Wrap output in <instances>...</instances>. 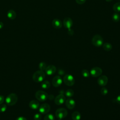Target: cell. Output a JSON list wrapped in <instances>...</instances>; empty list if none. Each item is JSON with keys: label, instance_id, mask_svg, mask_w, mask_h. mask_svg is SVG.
Listing matches in <instances>:
<instances>
[{"label": "cell", "instance_id": "4316f807", "mask_svg": "<svg viewBox=\"0 0 120 120\" xmlns=\"http://www.w3.org/2000/svg\"><path fill=\"white\" fill-rule=\"evenodd\" d=\"M7 109V105L5 104H2L0 105V112H3L6 111Z\"/></svg>", "mask_w": 120, "mask_h": 120}, {"label": "cell", "instance_id": "74e56055", "mask_svg": "<svg viewBox=\"0 0 120 120\" xmlns=\"http://www.w3.org/2000/svg\"><path fill=\"white\" fill-rule=\"evenodd\" d=\"M59 120H61V119H59Z\"/></svg>", "mask_w": 120, "mask_h": 120}, {"label": "cell", "instance_id": "52a82bcc", "mask_svg": "<svg viewBox=\"0 0 120 120\" xmlns=\"http://www.w3.org/2000/svg\"><path fill=\"white\" fill-rule=\"evenodd\" d=\"M50 110V106L47 103H44L39 107V111L43 114H47Z\"/></svg>", "mask_w": 120, "mask_h": 120}, {"label": "cell", "instance_id": "8992f818", "mask_svg": "<svg viewBox=\"0 0 120 120\" xmlns=\"http://www.w3.org/2000/svg\"><path fill=\"white\" fill-rule=\"evenodd\" d=\"M68 115L67 110L63 108L58 109L55 112V116L59 119H62L66 117Z\"/></svg>", "mask_w": 120, "mask_h": 120}, {"label": "cell", "instance_id": "f35d334b", "mask_svg": "<svg viewBox=\"0 0 120 120\" xmlns=\"http://www.w3.org/2000/svg\"><path fill=\"white\" fill-rule=\"evenodd\" d=\"M119 0V1H120V0Z\"/></svg>", "mask_w": 120, "mask_h": 120}, {"label": "cell", "instance_id": "d6a6232c", "mask_svg": "<svg viewBox=\"0 0 120 120\" xmlns=\"http://www.w3.org/2000/svg\"><path fill=\"white\" fill-rule=\"evenodd\" d=\"M16 120H27L26 119V118H25V117H22V116H20V117H18Z\"/></svg>", "mask_w": 120, "mask_h": 120}, {"label": "cell", "instance_id": "4fadbf2b", "mask_svg": "<svg viewBox=\"0 0 120 120\" xmlns=\"http://www.w3.org/2000/svg\"><path fill=\"white\" fill-rule=\"evenodd\" d=\"M66 106L69 109H73L75 106V102L72 98H68L65 101Z\"/></svg>", "mask_w": 120, "mask_h": 120}, {"label": "cell", "instance_id": "9c48e42d", "mask_svg": "<svg viewBox=\"0 0 120 120\" xmlns=\"http://www.w3.org/2000/svg\"><path fill=\"white\" fill-rule=\"evenodd\" d=\"M66 101V98L63 94H60L57 95L54 99V102L57 105H60L63 104Z\"/></svg>", "mask_w": 120, "mask_h": 120}, {"label": "cell", "instance_id": "8fae6325", "mask_svg": "<svg viewBox=\"0 0 120 120\" xmlns=\"http://www.w3.org/2000/svg\"><path fill=\"white\" fill-rule=\"evenodd\" d=\"M108 82V78L106 75H103L100 76L98 79V83L101 86H105Z\"/></svg>", "mask_w": 120, "mask_h": 120}, {"label": "cell", "instance_id": "30bf717a", "mask_svg": "<svg viewBox=\"0 0 120 120\" xmlns=\"http://www.w3.org/2000/svg\"><path fill=\"white\" fill-rule=\"evenodd\" d=\"M52 84L55 87H58L60 86L62 83V80L61 78L59 76L57 75L53 77L52 80Z\"/></svg>", "mask_w": 120, "mask_h": 120}, {"label": "cell", "instance_id": "cb8c5ba5", "mask_svg": "<svg viewBox=\"0 0 120 120\" xmlns=\"http://www.w3.org/2000/svg\"><path fill=\"white\" fill-rule=\"evenodd\" d=\"M44 120H54V116L52 114H47L44 117Z\"/></svg>", "mask_w": 120, "mask_h": 120}, {"label": "cell", "instance_id": "1f68e13d", "mask_svg": "<svg viewBox=\"0 0 120 120\" xmlns=\"http://www.w3.org/2000/svg\"><path fill=\"white\" fill-rule=\"evenodd\" d=\"M4 101V97L2 95H0V105L2 104Z\"/></svg>", "mask_w": 120, "mask_h": 120}, {"label": "cell", "instance_id": "7a4b0ae2", "mask_svg": "<svg viewBox=\"0 0 120 120\" xmlns=\"http://www.w3.org/2000/svg\"><path fill=\"white\" fill-rule=\"evenodd\" d=\"M18 100V97L16 94H9L6 98V102L8 105L12 106L15 105Z\"/></svg>", "mask_w": 120, "mask_h": 120}, {"label": "cell", "instance_id": "d6986e66", "mask_svg": "<svg viewBox=\"0 0 120 120\" xmlns=\"http://www.w3.org/2000/svg\"><path fill=\"white\" fill-rule=\"evenodd\" d=\"M103 48L106 51H110L112 49V45L109 43H105L103 44Z\"/></svg>", "mask_w": 120, "mask_h": 120}, {"label": "cell", "instance_id": "8d00e7d4", "mask_svg": "<svg viewBox=\"0 0 120 120\" xmlns=\"http://www.w3.org/2000/svg\"><path fill=\"white\" fill-rule=\"evenodd\" d=\"M105 0L107 2H110V1H111L112 0Z\"/></svg>", "mask_w": 120, "mask_h": 120}, {"label": "cell", "instance_id": "5bb4252c", "mask_svg": "<svg viewBox=\"0 0 120 120\" xmlns=\"http://www.w3.org/2000/svg\"><path fill=\"white\" fill-rule=\"evenodd\" d=\"M56 70V67L53 65H49L47 66L45 69V71L46 74L47 75H53Z\"/></svg>", "mask_w": 120, "mask_h": 120}, {"label": "cell", "instance_id": "277c9868", "mask_svg": "<svg viewBox=\"0 0 120 120\" xmlns=\"http://www.w3.org/2000/svg\"><path fill=\"white\" fill-rule=\"evenodd\" d=\"M48 94L43 90H38L35 94L36 98L39 101L43 102L45 101L48 98Z\"/></svg>", "mask_w": 120, "mask_h": 120}, {"label": "cell", "instance_id": "4dcf8cb0", "mask_svg": "<svg viewBox=\"0 0 120 120\" xmlns=\"http://www.w3.org/2000/svg\"><path fill=\"white\" fill-rule=\"evenodd\" d=\"M58 73L59 75H63L64 74L65 72H64V70L63 69H59L58 70Z\"/></svg>", "mask_w": 120, "mask_h": 120}, {"label": "cell", "instance_id": "5b68a950", "mask_svg": "<svg viewBox=\"0 0 120 120\" xmlns=\"http://www.w3.org/2000/svg\"><path fill=\"white\" fill-rule=\"evenodd\" d=\"M63 81L65 84L68 86H73L75 82L74 77L69 74H67L64 76Z\"/></svg>", "mask_w": 120, "mask_h": 120}, {"label": "cell", "instance_id": "484cf974", "mask_svg": "<svg viewBox=\"0 0 120 120\" xmlns=\"http://www.w3.org/2000/svg\"><path fill=\"white\" fill-rule=\"evenodd\" d=\"M82 75L84 77H88L90 75V73L87 69H83L82 71Z\"/></svg>", "mask_w": 120, "mask_h": 120}, {"label": "cell", "instance_id": "44dd1931", "mask_svg": "<svg viewBox=\"0 0 120 120\" xmlns=\"http://www.w3.org/2000/svg\"><path fill=\"white\" fill-rule=\"evenodd\" d=\"M113 10L115 12H120V2H118L114 4L113 6Z\"/></svg>", "mask_w": 120, "mask_h": 120}, {"label": "cell", "instance_id": "ffe728a7", "mask_svg": "<svg viewBox=\"0 0 120 120\" xmlns=\"http://www.w3.org/2000/svg\"><path fill=\"white\" fill-rule=\"evenodd\" d=\"M50 87V83L48 81H44L41 83V87L44 89H47Z\"/></svg>", "mask_w": 120, "mask_h": 120}, {"label": "cell", "instance_id": "2e32d148", "mask_svg": "<svg viewBox=\"0 0 120 120\" xmlns=\"http://www.w3.org/2000/svg\"><path fill=\"white\" fill-rule=\"evenodd\" d=\"M29 107L31 108L32 109L36 110L39 108V102L36 100H31L29 103Z\"/></svg>", "mask_w": 120, "mask_h": 120}, {"label": "cell", "instance_id": "ac0fdd59", "mask_svg": "<svg viewBox=\"0 0 120 120\" xmlns=\"http://www.w3.org/2000/svg\"><path fill=\"white\" fill-rule=\"evenodd\" d=\"M81 116L79 112L77 111L74 112L72 114V118L73 120H80Z\"/></svg>", "mask_w": 120, "mask_h": 120}, {"label": "cell", "instance_id": "f1b7e54d", "mask_svg": "<svg viewBox=\"0 0 120 120\" xmlns=\"http://www.w3.org/2000/svg\"><path fill=\"white\" fill-rule=\"evenodd\" d=\"M101 93L102 95H104V96H105L106 95L107 93H108V90L107 89L105 88V87H103L101 89Z\"/></svg>", "mask_w": 120, "mask_h": 120}, {"label": "cell", "instance_id": "836d02e7", "mask_svg": "<svg viewBox=\"0 0 120 120\" xmlns=\"http://www.w3.org/2000/svg\"><path fill=\"white\" fill-rule=\"evenodd\" d=\"M116 102H117L118 103H119V104H120V95H119V96L117 97V98H116Z\"/></svg>", "mask_w": 120, "mask_h": 120}, {"label": "cell", "instance_id": "d4e9b609", "mask_svg": "<svg viewBox=\"0 0 120 120\" xmlns=\"http://www.w3.org/2000/svg\"><path fill=\"white\" fill-rule=\"evenodd\" d=\"M47 67L46 64L44 62H41L39 64V68L40 69V70L43 71L45 70Z\"/></svg>", "mask_w": 120, "mask_h": 120}, {"label": "cell", "instance_id": "6da1fadb", "mask_svg": "<svg viewBox=\"0 0 120 120\" xmlns=\"http://www.w3.org/2000/svg\"><path fill=\"white\" fill-rule=\"evenodd\" d=\"M45 78V74L42 70H38L35 72L32 76L33 81L37 82H42Z\"/></svg>", "mask_w": 120, "mask_h": 120}, {"label": "cell", "instance_id": "83f0119b", "mask_svg": "<svg viewBox=\"0 0 120 120\" xmlns=\"http://www.w3.org/2000/svg\"><path fill=\"white\" fill-rule=\"evenodd\" d=\"M34 120H40L42 118V116L41 115L40 113H36L34 115Z\"/></svg>", "mask_w": 120, "mask_h": 120}, {"label": "cell", "instance_id": "f546056e", "mask_svg": "<svg viewBox=\"0 0 120 120\" xmlns=\"http://www.w3.org/2000/svg\"><path fill=\"white\" fill-rule=\"evenodd\" d=\"M86 0H75V1L79 4H82L85 2Z\"/></svg>", "mask_w": 120, "mask_h": 120}, {"label": "cell", "instance_id": "ba28073f", "mask_svg": "<svg viewBox=\"0 0 120 120\" xmlns=\"http://www.w3.org/2000/svg\"><path fill=\"white\" fill-rule=\"evenodd\" d=\"M102 73V70L99 67H94L91 69L90 74L91 75L94 77L100 76Z\"/></svg>", "mask_w": 120, "mask_h": 120}, {"label": "cell", "instance_id": "9a60e30c", "mask_svg": "<svg viewBox=\"0 0 120 120\" xmlns=\"http://www.w3.org/2000/svg\"><path fill=\"white\" fill-rule=\"evenodd\" d=\"M52 26L56 29H60L61 28L62 24L60 20L58 19H54L52 21Z\"/></svg>", "mask_w": 120, "mask_h": 120}, {"label": "cell", "instance_id": "3957f363", "mask_svg": "<svg viewBox=\"0 0 120 120\" xmlns=\"http://www.w3.org/2000/svg\"><path fill=\"white\" fill-rule=\"evenodd\" d=\"M92 44L95 46L99 47L103 44V39L99 35H95L93 36L91 40Z\"/></svg>", "mask_w": 120, "mask_h": 120}, {"label": "cell", "instance_id": "7c38bea8", "mask_svg": "<svg viewBox=\"0 0 120 120\" xmlns=\"http://www.w3.org/2000/svg\"><path fill=\"white\" fill-rule=\"evenodd\" d=\"M63 25L64 27L69 30L71 29V27L73 25L72 20L69 17L65 18L63 20Z\"/></svg>", "mask_w": 120, "mask_h": 120}, {"label": "cell", "instance_id": "e0dca14e", "mask_svg": "<svg viewBox=\"0 0 120 120\" xmlns=\"http://www.w3.org/2000/svg\"><path fill=\"white\" fill-rule=\"evenodd\" d=\"M16 16V14L15 12L12 9L9 10L7 13V16L11 20H14Z\"/></svg>", "mask_w": 120, "mask_h": 120}, {"label": "cell", "instance_id": "7402d4cb", "mask_svg": "<svg viewBox=\"0 0 120 120\" xmlns=\"http://www.w3.org/2000/svg\"><path fill=\"white\" fill-rule=\"evenodd\" d=\"M74 92L72 89H68L65 91V95L67 97H71L74 95Z\"/></svg>", "mask_w": 120, "mask_h": 120}, {"label": "cell", "instance_id": "e575fe53", "mask_svg": "<svg viewBox=\"0 0 120 120\" xmlns=\"http://www.w3.org/2000/svg\"><path fill=\"white\" fill-rule=\"evenodd\" d=\"M48 98H49V99L50 100H52V99H53L54 97H53V96L52 95H50L48 96Z\"/></svg>", "mask_w": 120, "mask_h": 120}, {"label": "cell", "instance_id": "603a6c76", "mask_svg": "<svg viewBox=\"0 0 120 120\" xmlns=\"http://www.w3.org/2000/svg\"><path fill=\"white\" fill-rule=\"evenodd\" d=\"M120 16L119 15L116 13H114L112 16V19L114 22H118L119 21Z\"/></svg>", "mask_w": 120, "mask_h": 120}, {"label": "cell", "instance_id": "d590c367", "mask_svg": "<svg viewBox=\"0 0 120 120\" xmlns=\"http://www.w3.org/2000/svg\"><path fill=\"white\" fill-rule=\"evenodd\" d=\"M3 26H4V24H3V22H0V30L3 27Z\"/></svg>", "mask_w": 120, "mask_h": 120}]
</instances>
